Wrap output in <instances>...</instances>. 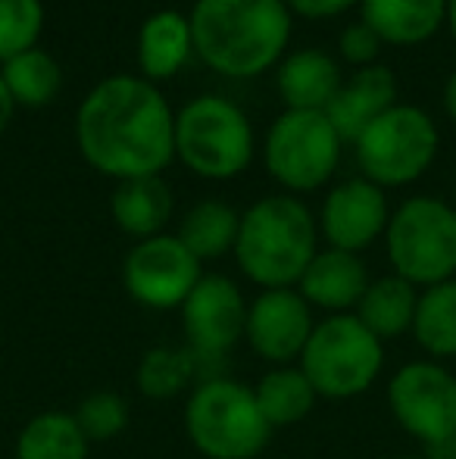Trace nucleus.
<instances>
[{
    "mask_svg": "<svg viewBox=\"0 0 456 459\" xmlns=\"http://www.w3.org/2000/svg\"><path fill=\"white\" fill-rule=\"evenodd\" d=\"M394 103H397V75L388 66L375 63V66L359 69L347 85H341V91L329 103L325 116L335 126V132L341 134V141H357Z\"/></svg>",
    "mask_w": 456,
    "mask_h": 459,
    "instance_id": "obj_16",
    "label": "nucleus"
},
{
    "mask_svg": "<svg viewBox=\"0 0 456 459\" xmlns=\"http://www.w3.org/2000/svg\"><path fill=\"white\" fill-rule=\"evenodd\" d=\"M88 437L73 412H41L16 437V459H88Z\"/></svg>",
    "mask_w": 456,
    "mask_h": 459,
    "instance_id": "obj_25",
    "label": "nucleus"
},
{
    "mask_svg": "<svg viewBox=\"0 0 456 459\" xmlns=\"http://www.w3.org/2000/svg\"><path fill=\"white\" fill-rule=\"evenodd\" d=\"M313 328L316 325H313L310 303L300 297V290L275 288L262 290L247 307L244 338L262 359L275 366H288L291 359H300Z\"/></svg>",
    "mask_w": 456,
    "mask_h": 459,
    "instance_id": "obj_13",
    "label": "nucleus"
},
{
    "mask_svg": "<svg viewBox=\"0 0 456 459\" xmlns=\"http://www.w3.org/2000/svg\"><path fill=\"white\" fill-rule=\"evenodd\" d=\"M176 157L201 178H235L254 160V126L226 97H194L176 113Z\"/></svg>",
    "mask_w": 456,
    "mask_h": 459,
    "instance_id": "obj_5",
    "label": "nucleus"
},
{
    "mask_svg": "<svg viewBox=\"0 0 456 459\" xmlns=\"http://www.w3.org/2000/svg\"><path fill=\"white\" fill-rule=\"evenodd\" d=\"M413 338L432 357H456V278L432 284L419 294L413 316Z\"/></svg>",
    "mask_w": 456,
    "mask_h": 459,
    "instance_id": "obj_24",
    "label": "nucleus"
},
{
    "mask_svg": "<svg viewBox=\"0 0 456 459\" xmlns=\"http://www.w3.org/2000/svg\"><path fill=\"white\" fill-rule=\"evenodd\" d=\"M447 25H451V35L456 41V0H447Z\"/></svg>",
    "mask_w": 456,
    "mask_h": 459,
    "instance_id": "obj_34",
    "label": "nucleus"
},
{
    "mask_svg": "<svg viewBox=\"0 0 456 459\" xmlns=\"http://www.w3.org/2000/svg\"><path fill=\"white\" fill-rule=\"evenodd\" d=\"M0 79H4L6 91L13 94L16 107H29V109L47 107L63 85L60 63L41 48L22 50L13 60H6Z\"/></svg>",
    "mask_w": 456,
    "mask_h": 459,
    "instance_id": "obj_26",
    "label": "nucleus"
},
{
    "mask_svg": "<svg viewBox=\"0 0 456 459\" xmlns=\"http://www.w3.org/2000/svg\"><path fill=\"white\" fill-rule=\"evenodd\" d=\"M359 13L382 44L416 48L447 22V0H363Z\"/></svg>",
    "mask_w": 456,
    "mask_h": 459,
    "instance_id": "obj_17",
    "label": "nucleus"
},
{
    "mask_svg": "<svg viewBox=\"0 0 456 459\" xmlns=\"http://www.w3.org/2000/svg\"><path fill=\"white\" fill-rule=\"evenodd\" d=\"M194 50L191 38V19L178 10H157L144 19L138 31V66L141 79L147 82H166L188 63Z\"/></svg>",
    "mask_w": 456,
    "mask_h": 459,
    "instance_id": "obj_18",
    "label": "nucleus"
},
{
    "mask_svg": "<svg viewBox=\"0 0 456 459\" xmlns=\"http://www.w3.org/2000/svg\"><path fill=\"white\" fill-rule=\"evenodd\" d=\"M384 247L394 275L413 288L456 278V210L438 197H409L391 212Z\"/></svg>",
    "mask_w": 456,
    "mask_h": 459,
    "instance_id": "obj_6",
    "label": "nucleus"
},
{
    "mask_svg": "<svg viewBox=\"0 0 456 459\" xmlns=\"http://www.w3.org/2000/svg\"><path fill=\"white\" fill-rule=\"evenodd\" d=\"M75 141L85 163L116 182L159 176L176 160V113L153 82L110 75L82 100Z\"/></svg>",
    "mask_w": 456,
    "mask_h": 459,
    "instance_id": "obj_1",
    "label": "nucleus"
},
{
    "mask_svg": "<svg viewBox=\"0 0 456 459\" xmlns=\"http://www.w3.org/2000/svg\"><path fill=\"white\" fill-rule=\"evenodd\" d=\"M338 48H341V56L350 63V66L366 69V66H375L378 50H382V38H378L375 31L359 19V22L347 25V29L341 31Z\"/></svg>",
    "mask_w": 456,
    "mask_h": 459,
    "instance_id": "obj_30",
    "label": "nucleus"
},
{
    "mask_svg": "<svg viewBox=\"0 0 456 459\" xmlns=\"http://www.w3.org/2000/svg\"><path fill=\"white\" fill-rule=\"evenodd\" d=\"M369 281L372 278L366 273V263L359 260V254L329 247L316 250V256L310 260V266H306V273L297 284L300 297L310 307H319L331 316H341L357 309Z\"/></svg>",
    "mask_w": 456,
    "mask_h": 459,
    "instance_id": "obj_15",
    "label": "nucleus"
},
{
    "mask_svg": "<svg viewBox=\"0 0 456 459\" xmlns=\"http://www.w3.org/2000/svg\"><path fill=\"white\" fill-rule=\"evenodd\" d=\"M384 363L382 341L363 325L353 313L329 316L313 328L300 368L316 387L319 397L347 400L369 391Z\"/></svg>",
    "mask_w": 456,
    "mask_h": 459,
    "instance_id": "obj_8",
    "label": "nucleus"
},
{
    "mask_svg": "<svg viewBox=\"0 0 456 459\" xmlns=\"http://www.w3.org/2000/svg\"><path fill=\"white\" fill-rule=\"evenodd\" d=\"M13 113H16V100H13V94L6 91L4 79H0V134L6 132V126H10Z\"/></svg>",
    "mask_w": 456,
    "mask_h": 459,
    "instance_id": "obj_32",
    "label": "nucleus"
},
{
    "mask_svg": "<svg viewBox=\"0 0 456 459\" xmlns=\"http://www.w3.org/2000/svg\"><path fill=\"white\" fill-rule=\"evenodd\" d=\"M254 394L262 416H266V422L272 429L306 419L319 397L316 387L304 375V368H294V366H279L272 372H266L260 378V385L254 387Z\"/></svg>",
    "mask_w": 456,
    "mask_h": 459,
    "instance_id": "obj_23",
    "label": "nucleus"
},
{
    "mask_svg": "<svg viewBox=\"0 0 456 459\" xmlns=\"http://www.w3.org/2000/svg\"><path fill=\"white\" fill-rule=\"evenodd\" d=\"M285 4H288V10L304 19H331V16H341V13L353 10V6L363 4V0H285Z\"/></svg>",
    "mask_w": 456,
    "mask_h": 459,
    "instance_id": "obj_31",
    "label": "nucleus"
},
{
    "mask_svg": "<svg viewBox=\"0 0 456 459\" xmlns=\"http://www.w3.org/2000/svg\"><path fill=\"white\" fill-rule=\"evenodd\" d=\"M444 113L456 122V73L444 82Z\"/></svg>",
    "mask_w": 456,
    "mask_h": 459,
    "instance_id": "obj_33",
    "label": "nucleus"
},
{
    "mask_svg": "<svg viewBox=\"0 0 456 459\" xmlns=\"http://www.w3.org/2000/svg\"><path fill=\"white\" fill-rule=\"evenodd\" d=\"M231 254L262 290L294 288L316 256V219L291 194L262 197L241 212Z\"/></svg>",
    "mask_w": 456,
    "mask_h": 459,
    "instance_id": "obj_3",
    "label": "nucleus"
},
{
    "mask_svg": "<svg viewBox=\"0 0 456 459\" xmlns=\"http://www.w3.org/2000/svg\"><path fill=\"white\" fill-rule=\"evenodd\" d=\"M73 416L79 422L82 435L88 437V444L113 441L128 425V403L116 391H94L82 400Z\"/></svg>",
    "mask_w": 456,
    "mask_h": 459,
    "instance_id": "obj_29",
    "label": "nucleus"
},
{
    "mask_svg": "<svg viewBox=\"0 0 456 459\" xmlns=\"http://www.w3.org/2000/svg\"><path fill=\"white\" fill-rule=\"evenodd\" d=\"M394 459H426V456H394Z\"/></svg>",
    "mask_w": 456,
    "mask_h": 459,
    "instance_id": "obj_36",
    "label": "nucleus"
},
{
    "mask_svg": "<svg viewBox=\"0 0 456 459\" xmlns=\"http://www.w3.org/2000/svg\"><path fill=\"white\" fill-rule=\"evenodd\" d=\"M341 134L325 113L313 109H285L269 126L262 144L266 172L294 194L316 191L335 176L341 163Z\"/></svg>",
    "mask_w": 456,
    "mask_h": 459,
    "instance_id": "obj_9",
    "label": "nucleus"
},
{
    "mask_svg": "<svg viewBox=\"0 0 456 459\" xmlns=\"http://www.w3.org/2000/svg\"><path fill=\"white\" fill-rule=\"evenodd\" d=\"M447 459H456V441L451 444V450H447Z\"/></svg>",
    "mask_w": 456,
    "mask_h": 459,
    "instance_id": "obj_35",
    "label": "nucleus"
},
{
    "mask_svg": "<svg viewBox=\"0 0 456 459\" xmlns=\"http://www.w3.org/2000/svg\"><path fill=\"white\" fill-rule=\"evenodd\" d=\"M416 300L419 294L413 284L403 281L400 275H384L369 281L353 316L384 344V341L400 338L403 332H413Z\"/></svg>",
    "mask_w": 456,
    "mask_h": 459,
    "instance_id": "obj_21",
    "label": "nucleus"
},
{
    "mask_svg": "<svg viewBox=\"0 0 456 459\" xmlns=\"http://www.w3.org/2000/svg\"><path fill=\"white\" fill-rule=\"evenodd\" d=\"M441 134L434 119L413 103H394L357 141V163L372 185L403 187L428 172L438 157Z\"/></svg>",
    "mask_w": 456,
    "mask_h": 459,
    "instance_id": "obj_7",
    "label": "nucleus"
},
{
    "mask_svg": "<svg viewBox=\"0 0 456 459\" xmlns=\"http://www.w3.org/2000/svg\"><path fill=\"white\" fill-rule=\"evenodd\" d=\"M113 222L125 235L147 241L153 235H163L166 222L172 219V191L159 176L125 178L116 185L110 197Z\"/></svg>",
    "mask_w": 456,
    "mask_h": 459,
    "instance_id": "obj_20",
    "label": "nucleus"
},
{
    "mask_svg": "<svg viewBox=\"0 0 456 459\" xmlns=\"http://www.w3.org/2000/svg\"><path fill=\"white\" fill-rule=\"evenodd\" d=\"M388 219L391 212L382 187L372 185L369 178H350L329 191L323 216H319V229H323L329 247L359 254L384 235Z\"/></svg>",
    "mask_w": 456,
    "mask_h": 459,
    "instance_id": "obj_14",
    "label": "nucleus"
},
{
    "mask_svg": "<svg viewBox=\"0 0 456 459\" xmlns=\"http://www.w3.org/2000/svg\"><path fill=\"white\" fill-rule=\"evenodd\" d=\"M388 406L403 431L432 454H447L456 441V375L441 363L416 359L397 368L388 385Z\"/></svg>",
    "mask_w": 456,
    "mask_h": 459,
    "instance_id": "obj_10",
    "label": "nucleus"
},
{
    "mask_svg": "<svg viewBox=\"0 0 456 459\" xmlns=\"http://www.w3.org/2000/svg\"><path fill=\"white\" fill-rule=\"evenodd\" d=\"M341 85V69L323 50H297L279 66V94L285 109L325 113Z\"/></svg>",
    "mask_w": 456,
    "mask_h": 459,
    "instance_id": "obj_19",
    "label": "nucleus"
},
{
    "mask_svg": "<svg viewBox=\"0 0 456 459\" xmlns=\"http://www.w3.org/2000/svg\"><path fill=\"white\" fill-rule=\"evenodd\" d=\"M237 225H241V216L228 204H222V200H201V204H194L185 212L178 241L201 263L219 260L228 250H235Z\"/></svg>",
    "mask_w": 456,
    "mask_h": 459,
    "instance_id": "obj_22",
    "label": "nucleus"
},
{
    "mask_svg": "<svg viewBox=\"0 0 456 459\" xmlns=\"http://www.w3.org/2000/svg\"><path fill=\"white\" fill-rule=\"evenodd\" d=\"M185 429L207 459H256L272 437L254 387L210 378L194 387L185 406Z\"/></svg>",
    "mask_w": 456,
    "mask_h": 459,
    "instance_id": "obj_4",
    "label": "nucleus"
},
{
    "mask_svg": "<svg viewBox=\"0 0 456 459\" xmlns=\"http://www.w3.org/2000/svg\"><path fill=\"white\" fill-rule=\"evenodd\" d=\"M44 29L41 0H0V63L38 48Z\"/></svg>",
    "mask_w": 456,
    "mask_h": 459,
    "instance_id": "obj_28",
    "label": "nucleus"
},
{
    "mask_svg": "<svg viewBox=\"0 0 456 459\" xmlns=\"http://www.w3.org/2000/svg\"><path fill=\"white\" fill-rule=\"evenodd\" d=\"M188 19L194 54L226 79L269 73L291 41L285 0H197Z\"/></svg>",
    "mask_w": 456,
    "mask_h": 459,
    "instance_id": "obj_2",
    "label": "nucleus"
},
{
    "mask_svg": "<svg viewBox=\"0 0 456 459\" xmlns=\"http://www.w3.org/2000/svg\"><path fill=\"white\" fill-rule=\"evenodd\" d=\"M197 357L188 347H151L138 366V387L151 400H169L194 381Z\"/></svg>",
    "mask_w": 456,
    "mask_h": 459,
    "instance_id": "obj_27",
    "label": "nucleus"
},
{
    "mask_svg": "<svg viewBox=\"0 0 456 459\" xmlns=\"http://www.w3.org/2000/svg\"><path fill=\"white\" fill-rule=\"evenodd\" d=\"M182 322L188 351L197 359L222 357L244 338L247 328V303L241 288L226 275H201L182 303Z\"/></svg>",
    "mask_w": 456,
    "mask_h": 459,
    "instance_id": "obj_12",
    "label": "nucleus"
},
{
    "mask_svg": "<svg viewBox=\"0 0 456 459\" xmlns=\"http://www.w3.org/2000/svg\"><path fill=\"white\" fill-rule=\"evenodd\" d=\"M201 275V260L178 241V235H153L138 241L122 266L125 290L151 309L182 307Z\"/></svg>",
    "mask_w": 456,
    "mask_h": 459,
    "instance_id": "obj_11",
    "label": "nucleus"
}]
</instances>
